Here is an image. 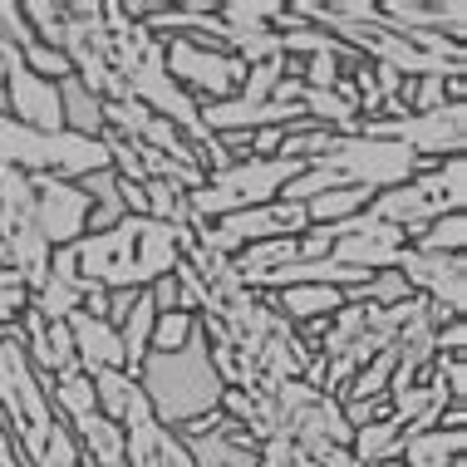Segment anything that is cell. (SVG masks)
<instances>
[{
    "instance_id": "obj_30",
    "label": "cell",
    "mask_w": 467,
    "mask_h": 467,
    "mask_svg": "<svg viewBox=\"0 0 467 467\" xmlns=\"http://www.w3.org/2000/svg\"><path fill=\"white\" fill-rule=\"evenodd\" d=\"M0 271H10V261H5V251H0Z\"/></svg>"
},
{
    "instance_id": "obj_16",
    "label": "cell",
    "mask_w": 467,
    "mask_h": 467,
    "mask_svg": "<svg viewBox=\"0 0 467 467\" xmlns=\"http://www.w3.org/2000/svg\"><path fill=\"white\" fill-rule=\"evenodd\" d=\"M467 433H452V428H428V433H413L399 443V462L403 467H452L462 462Z\"/></svg>"
},
{
    "instance_id": "obj_4",
    "label": "cell",
    "mask_w": 467,
    "mask_h": 467,
    "mask_svg": "<svg viewBox=\"0 0 467 467\" xmlns=\"http://www.w3.org/2000/svg\"><path fill=\"white\" fill-rule=\"evenodd\" d=\"M462 202H467V162L462 158H443L438 168L419 172L413 182L389 187V192H374V202L364 212H369L374 222L399 226V232L413 242L428 222L448 217V212H462Z\"/></svg>"
},
{
    "instance_id": "obj_24",
    "label": "cell",
    "mask_w": 467,
    "mask_h": 467,
    "mask_svg": "<svg viewBox=\"0 0 467 467\" xmlns=\"http://www.w3.org/2000/svg\"><path fill=\"white\" fill-rule=\"evenodd\" d=\"M192 335H197V315L168 310L153 320V349H148V355H178L182 345H192Z\"/></svg>"
},
{
    "instance_id": "obj_28",
    "label": "cell",
    "mask_w": 467,
    "mask_h": 467,
    "mask_svg": "<svg viewBox=\"0 0 467 467\" xmlns=\"http://www.w3.org/2000/svg\"><path fill=\"white\" fill-rule=\"evenodd\" d=\"M0 40H10L16 49H30L35 45L30 25H25V10L16 5V0H0Z\"/></svg>"
},
{
    "instance_id": "obj_10",
    "label": "cell",
    "mask_w": 467,
    "mask_h": 467,
    "mask_svg": "<svg viewBox=\"0 0 467 467\" xmlns=\"http://www.w3.org/2000/svg\"><path fill=\"white\" fill-rule=\"evenodd\" d=\"M5 119H16L20 129H35V133H65V119H59V84L30 74L25 59H10L5 65Z\"/></svg>"
},
{
    "instance_id": "obj_22",
    "label": "cell",
    "mask_w": 467,
    "mask_h": 467,
    "mask_svg": "<svg viewBox=\"0 0 467 467\" xmlns=\"http://www.w3.org/2000/svg\"><path fill=\"white\" fill-rule=\"evenodd\" d=\"M462 242H467V217L462 212H448V217L428 222L409 246L423 251V256H462Z\"/></svg>"
},
{
    "instance_id": "obj_29",
    "label": "cell",
    "mask_w": 467,
    "mask_h": 467,
    "mask_svg": "<svg viewBox=\"0 0 467 467\" xmlns=\"http://www.w3.org/2000/svg\"><path fill=\"white\" fill-rule=\"evenodd\" d=\"M462 345H467L462 315H458V320H443V325L433 330V355H462Z\"/></svg>"
},
{
    "instance_id": "obj_17",
    "label": "cell",
    "mask_w": 467,
    "mask_h": 467,
    "mask_svg": "<svg viewBox=\"0 0 467 467\" xmlns=\"http://www.w3.org/2000/svg\"><path fill=\"white\" fill-rule=\"evenodd\" d=\"M59 119L74 138H104V99H94L79 79H59Z\"/></svg>"
},
{
    "instance_id": "obj_14",
    "label": "cell",
    "mask_w": 467,
    "mask_h": 467,
    "mask_svg": "<svg viewBox=\"0 0 467 467\" xmlns=\"http://www.w3.org/2000/svg\"><path fill=\"white\" fill-rule=\"evenodd\" d=\"M69 438H74V448L84 452L89 467H123V458H129L123 428L113 419H104V413H89V419L69 423Z\"/></svg>"
},
{
    "instance_id": "obj_11",
    "label": "cell",
    "mask_w": 467,
    "mask_h": 467,
    "mask_svg": "<svg viewBox=\"0 0 467 467\" xmlns=\"http://www.w3.org/2000/svg\"><path fill=\"white\" fill-rule=\"evenodd\" d=\"M20 345H25V359L35 364V374L45 379H59V374H69V369H79L74 364V339H69V325H59V320H45V315H35L30 306H25L20 315Z\"/></svg>"
},
{
    "instance_id": "obj_19",
    "label": "cell",
    "mask_w": 467,
    "mask_h": 467,
    "mask_svg": "<svg viewBox=\"0 0 467 467\" xmlns=\"http://www.w3.org/2000/svg\"><path fill=\"white\" fill-rule=\"evenodd\" d=\"M153 320H158L153 300H148V290H138L133 310L123 315V325H119V345H123V369H129V374H138V364H143V359H148V349H153Z\"/></svg>"
},
{
    "instance_id": "obj_6",
    "label": "cell",
    "mask_w": 467,
    "mask_h": 467,
    "mask_svg": "<svg viewBox=\"0 0 467 467\" xmlns=\"http://www.w3.org/2000/svg\"><path fill=\"white\" fill-rule=\"evenodd\" d=\"M320 162L345 187H369V192H389V187H403V182L419 178V172H428V162H419L403 143H389V138H359V133L335 138V148Z\"/></svg>"
},
{
    "instance_id": "obj_32",
    "label": "cell",
    "mask_w": 467,
    "mask_h": 467,
    "mask_svg": "<svg viewBox=\"0 0 467 467\" xmlns=\"http://www.w3.org/2000/svg\"><path fill=\"white\" fill-rule=\"evenodd\" d=\"M452 467H467V462H452Z\"/></svg>"
},
{
    "instance_id": "obj_9",
    "label": "cell",
    "mask_w": 467,
    "mask_h": 467,
    "mask_svg": "<svg viewBox=\"0 0 467 467\" xmlns=\"http://www.w3.org/2000/svg\"><path fill=\"white\" fill-rule=\"evenodd\" d=\"M30 182H35V217H40L49 251L74 246L89 232V197L79 192V182L65 178H30Z\"/></svg>"
},
{
    "instance_id": "obj_2",
    "label": "cell",
    "mask_w": 467,
    "mask_h": 467,
    "mask_svg": "<svg viewBox=\"0 0 467 467\" xmlns=\"http://www.w3.org/2000/svg\"><path fill=\"white\" fill-rule=\"evenodd\" d=\"M138 389H143L148 409L162 428L178 433L182 423L192 419H207V413L222 409V394L226 384L212 369V355H207V339L192 335V345H182L178 355H148L138 364Z\"/></svg>"
},
{
    "instance_id": "obj_7",
    "label": "cell",
    "mask_w": 467,
    "mask_h": 467,
    "mask_svg": "<svg viewBox=\"0 0 467 467\" xmlns=\"http://www.w3.org/2000/svg\"><path fill=\"white\" fill-rule=\"evenodd\" d=\"M162 65H168V79L182 94H192L197 104L232 99L246 74L242 59H232L222 45H207V40H162Z\"/></svg>"
},
{
    "instance_id": "obj_23",
    "label": "cell",
    "mask_w": 467,
    "mask_h": 467,
    "mask_svg": "<svg viewBox=\"0 0 467 467\" xmlns=\"http://www.w3.org/2000/svg\"><path fill=\"white\" fill-rule=\"evenodd\" d=\"M30 310L45 315V320H59V325H65L74 310H84V285H79V281H59V275H49L40 290H30Z\"/></svg>"
},
{
    "instance_id": "obj_21",
    "label": "cell",
    "mask_w": 467,
    "mask_h": 467,
    "mask_svg": "<svg viewBox=\"0 0 467 467\" xmlns=\"http://www.w3.org/2000/svg\"><path fill=\"white\" fill-rule=\"evenodd\" d=\"M369 202H374L369 187H335V192H320L315 202H306V217H310V226H335V222L359 217Z\"/></svg>"
},
{
    "instance_id": "obj_31",
    "label": "cell",
    "mask_w": 467,
    "mask_h": 467,
    "mask_svg": "<svg viewBox=\"0 0 467 467\" xmlns=\"http://www.w3.org/2000/svg\"><path fill=\"white\" fill-rule=\"evenodd\" d=\"M0 89H5V65H0Z\"/></svg>"
},
{
    "instance_id": "obj_26",
    "label": "cell",
    "mask_w": 467,
    "mask_h": 467,
    "mask_svg": "<svg viewBox=\"0 0 467 467\" xmlns=\"http://www.w3.org/2000/svg\"><path fill=\"white\" fill-rule=\"evenodd\" d=\"M20 59H25V69L30 74H40V79H49V84H59V79H69V59H65V49H49V45H40L35 40L30 49H20Z\"/></svg>"
},
{
    "instance_id": "obj_1",
    "label": "cell",
    "mask_w": 467,
    "mask_h": 467,
    "mask_svg": "<svg viewBox=\"0 0 467 467\" xmlns=\"http://www.w3.org/2000/svg\"><path fill=\"white\" fill-rule=\"evenodd\" d=\"M192 232L162 226L153 217H123L109 232H89L74 242V271L84 285L104 290H148L153 281L178 271Z\"/></svg>"
},
{
    "instance_id": "obj_27",
    "label": "cell",
    "mask_w": 467,
    "mask_h": 467,
    "mask_svg": "<svg viewBox=\"0 0 467 467\" xmlns=\"http://www.w3.org/2000/svg\"><path fill=\"white\" fill-rule=\"evenodd\" d=\"M30 306V285L16 271H0V325H16Z\"/></svg>"
},
{
    "instance_id": "obj_15",
    "label": "cell",
    "mask_w": 467,
    "mask_h": 467,
    "mask_svg": "<svg viewBox=\"0 0 467 467\" xmlns=\"http://www.w3.org/2000/svg\"><path fill=\"white\" fill-rule=\"evenodd\" d=\"M345 290H335V285H290V290H275L271 296V306L281 320H290L300 330V325H315V320H330V315L345 306Z\"/></svg>"
},
{
    "instance_id": "obj_12",
    "label": "cell",
    "mask_w": 467,
    "mask_h": 467,
    "mask_svg": "<svg viewBox=\"0 0 467 467\" xmlns=\"http://www.w3.org/2000/svg\"><path fill=\"white\" fill-rule=\"evenodd\" d=\"M389 30H438L448 40L462 45V30H467V5L462 0H384L379 5Z\"/></svg>"
},
{
    "instance_id": "obj_3",
    "label": "cell",
    "mask_w": 467,
    "mask_h": 467,
    "mask_svg": "<svg viewBox=\"0 0 467 467\" xmlns=\"http://www.w3.org/2000/svg\"><path fill=\"white\" fill-rule=\"evenodd\" d=\"M300 172H306V162H296V158H242L222 172H207V182L187 192L192 222H217V217H232V212L266 207Z\"/></svg>"
},
{
    "instance_id": "obj_20",
    "label": "cell",
    "mask_w": 467,
    "mask_h": 467,
    "mask_svg": "<svg viewBox=\"0 0 467 467\" xmlns=\"http://www.w3.org/2000/svg\"><path fill=\"white\" fill-rule=\"evenodd\" d=\"M399 423H394V413L389 419H374V423H359L355 433H349V458H355L359 467H374V462H384V458H399Z\"/></svg>"
},
{
    "instance_id": "obj_25",
    "label": "cell",
    "mask_w": 467,
    "mask_h": 467,
    "mask_svg": "<svg viewBox=\"0 0 467 467\" xmlns=\"http://www.w3.org/2000/svg\"><path fill=\"white\" fill-rule=\"evenodd\" d=\"M409 296L413 290L399 271H374L369 285H364L359 296H349V300H364V306H399V300H409Z\"/></svg>"
},
{
    "instance_id": "obj_18",
    "label": "cell",
    "mask_w": 467,
    "mask_h": 467,
    "mask_svg": "<svg viewBox=\"0 0 467 467\" xmlns=\"http://www.w3.org/2000/svg\"><path fill=\"white\" fill-rule=\"evenodd\" d=\"M49 403H55V413H59V423H79V419H89V413H99V394H94V379L84 374V369H69V374H59V379H49Z\"/></svg>"
},
{
    "instance_id": "obj_13",
    "label": "cell",
    "mask_w": 467,
    "mask_h": 467,
    "mask_svg": "<svg viewBox=\"0 0 467 467\" xmlns=\"http://www.w3.org/2000/svg\"><path fill=\"white\" fill-rule=\"evenodd\" d=\"M65 325H69V339H74V364H79L84 374L123 369V345H119V330H113L109 320L74 310ZM123 374H129V369H123Z\"/></svg>"
},
{
    "instance_id": "obj_5",
    "label": "cell",
    "mask_w": 467,
    "mask_h": 467,
    "mask_svg": "<svg viewBox=\"0 0 467 467\" xmlns=\"http://www.w3.org/2000/svg\"><path fill=\"white\" fill-rule=\"evenodd\" d=\"M355 133L403 143L419 162L438 168L443 158H462V148H467V104H443L433 113H399V119H359Z\"/></svg>"
},
{
    "instance_id": "obj_8",
    "label": "cell",
    "mask_w": 467,
    "mask_h": 467,
    "mask_svg": "<svg viewBox=\"0 0 467 467\" xmlns=\"http://www.w3.org/2000/svg\"><path fill=\"white\" fill-rule=\"evenodd\" d=\"M403 281H409L413 296H423L428 306L462 315L467 310V261L462 256H423V251L403 246L399 251V266Z\"/></svg>"
}]
</instances>
